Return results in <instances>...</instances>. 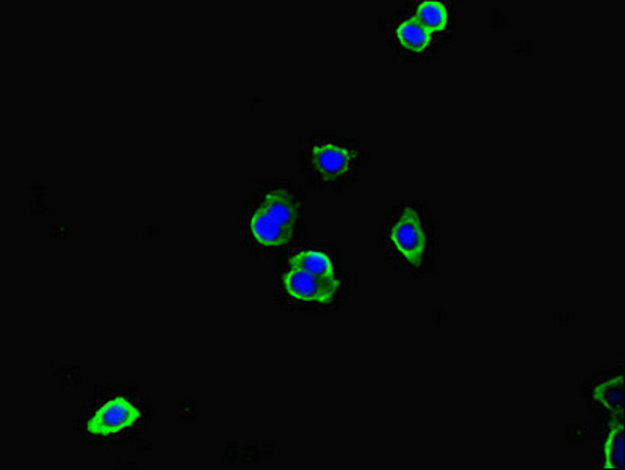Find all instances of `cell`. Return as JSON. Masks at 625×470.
Masks as SVG:
<instances>
[{
    "label": "cell",
    "instance_id": "cell-8",
    "mask_svg": "<svg viewBox=\"0 0 625 470\" xmlns=\"http://www.w3.org/2000/svg\"><path fill=\"white\" fill-rule=\"evenodd\" d=\"M395 37L405 49L412 52L427 49L431 41V33L416 18H408L398 24Z\"/></svg>",
    "mask_w": 625,
    "mask_h": 470
},
{
    "label": "cell",
    "instance_id": "cell-6",
    "mask_svg": "<svg viewBox=\"0 0 625 470\" xmlns=\"http://www.w3.org/2000/svg\"><path fill=\"white\" fill-rule=\"evenodd\" d=\"M594 402L604 408L611 416H618L624 411V375L607 376L591 387Z\"/></svg>",
    "mask_w": 625,
    "mask_h": 470
},
{
    "label": "cell",
    "instance_id": "cell-2",
    "mask_svg": "<svg viewBox=\"0 0 625 470\" xmlns=\"http://www.w3.org/2000/svg\"><path fill=\"white\" fill-rule=\"evenodd\" d=\"M386 245L403 265L419 270L428 253V225L419 207L403 206L386 229Z\"/></svg>",
    "mask_w": 625,
    "mask_h": 470
},
{
    "label": "cell",
    "instance_id": "cell-1",
    "mask_svg": "<svg viewBox=\"0 0 625 470\" xmlns=\"http://www.w3.org/2000/svg\"><path fill=\"white\" fill-rule=\"evenodd\" d=\"M301 223V201L286 187H271L251 210L248 229L254 243L281 248L292 242Z\"/></svg>",
    "mask_w": 625,
    "mask_h": 470
},
{
    "label": "cell",
    "instance_id": "cell-10",
    "mask_svg": "<svg viewBox=\"0 0 625 470\" xmlns=\"http://www.w3.org/2000/svg\"><path fill=\"white\" fill-rule=\"evenodd\" d=\"M416 19L428 32H441L447 27L448 11L442 2H422L417 5Z\"/></svg>",
    "mask_w": 625,
    "mask_h": 470
},
{
    "label": "cell",
    "instance_id": "cell-3",
    "mask_svg": "<svg viewBox=\"0 0 625 470\" xmlns=\"http://www.w3.org/2000/svg\"><path fill=\"white\" fill-rule=\"evenodd\" d=\"M306 160L318 181L339 184L350 178L361 165L362 154L348 141L337 138H314L306 149Z\"/></svg>",
    "mask_w": 625,
    "mask_h": 470
},
{
    "label": "cell",
    "instance_id": "cell-7",
    "mask_svg": "<svg viewBox=\"0 0 625 470\" xmlns=\"http://www.w3.org/2000/svg\"><path fill=\"white\" fill-rule=\"evenodd\" d=\"M622 442H624V423L622 414L611 416L610 427L605 433L602 444V467L604 469H622Z\"/></svg>",
    "mask_w": 625,
    "mask_h": 470
},
{
    "label": "cell",
    "instance_id": "cell-9",
    "mask_svg": "<svg viewBox=\"0 0 625 470\" xmlns=\"http://www.w3.org/2000/svg\"><path fill=\"white\" fill-rule=\"evenodd\" d=\"M292 267L303 268L308 272L317 273L323 276H336L334 273L333 262L322 251L304 250L295 254L289 261Z\"/></svg>",
    "mask_w": 625,
    "mask_h": 470
},
{
    "label": "cell",
    "instance_id": "cell-5",
    "mask_svg": "<svg viewBox=\"0 0 625 470\" xmlns=\"http://www.w3.org/2000/svg\"><path fill=\"white\" fill-rule=\"evenodd\" d=\"M140 419V409L126 397H116L102 403L87 420L88 433L93 436H113L134 427Z\"/></svg>",
    "mask_w": 625,
    "mask_h": 470
},
{
    "label": "cell",
    "instance_id": "cell-4",
    "mask_svg": "<svg viewBox=\"0 0 625 470\" xmlns=\"http://www.w3.org/2000/svg\"><path fill=\"white\" fill-rule=\"evenodd\" d=\"M282 286L295 300L329 303L336 297L340 282L336 276L317 275L289 265L282 276Z\"/></svg>",
    "mask_w": 625,
    "mask_h": 470
}]
</instances>
